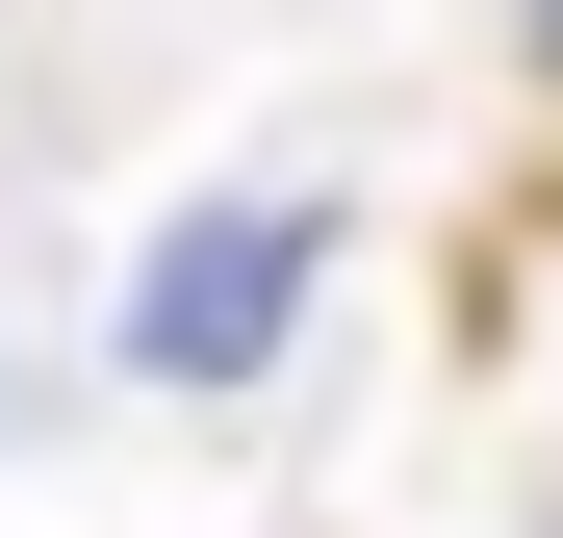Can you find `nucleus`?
<instances>
[{
    "instance_id": "2",
    "label": "nucleus",
    "mask_w": 563,
    "mask_h": 538,
    "mask_svg": "<svg viewBox=\"0 0 563 538\" xmlns=\"http://www.w3.org/2000/svg\"><path fill=\"white\" fill-rule=\"evenodd\" d=\"M0 436H26V385H0Z\"/></svg>"
},
{
    "instance_id": "3",
    "label": "nucleus",
    "mask_w": 563,
    "mask_h": 538,
    "mask_svg": "<svg viewBox=\"0 0 563 538\" xmlns=\"http://www.w3.org/2000/svg\"><path fill=\"white\" fill-rule=\"evenodd\" d=\"M538 52H563V0H538Z\"/></svg>"
},
{
    "instance_id": "1",
    "label": "nucleus",
    "mask_w": 563,
    "mask_h": 538,
    "mask_svg": "<svg viewBox=\"0 0 563 538\" xmlns=\"http://www.w3.org/2000/svg\"><path fill=\"white\" fill-rule=\"evenodd\" d=\"M308 283H333V206H308V179L179 206V231H154V283H129V385H256Z\"/></svg>"
}]
</instances>
